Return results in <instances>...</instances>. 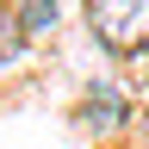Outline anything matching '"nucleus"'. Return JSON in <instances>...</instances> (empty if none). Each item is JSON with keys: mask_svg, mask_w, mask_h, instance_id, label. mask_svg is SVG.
Here are the masks:
<instances>
[{"mask_svg": "<svg viewBox=\"0 0 149 149\" xmlns=\"http://www.w3.org/2000/svg\"><path fill=\"white\" fill-rule=\"evenodd\" d=\"M87 19H93V37L118 56L149 44V0H87Z\"/></svg>", "mask_w": 149, "mask_h": 149, "instance_id": "f257e3e1", "label": "nucleus"}, {"mask_svg": "<svg viewBox=\"0 0 149 149\" xmlns=\"http://www.w3.org/2000/svg\"><path fill=\"white\" fill-rule=\"evenodd\" d=\"M81 118H87L93 130H112V124L124 118V100H118L112 87H106V93H87V112H81Z\"/></svg>", "mask_w": 149, "mask_h": 149, "instance_id": "f03ea898", "label": "nucleus"}, {"mask_svg": "<svg viewBox=\"0 0 149 149\" xmlns=\"http://www.w3.org/2000/svg\"><path fill=\"white\" fill-rule=\"evenodd\" d=\"M13 19H19V31H25V37H37V31L56 19V0H13Z\"/></svg>", "mask_w": 149, "mask_h": 149, "instance_id": "7ed1b4c3", "label": "nucleus"}, {"mask_svg": "<svg viewBox=\"0 0 149 149\" xmlns=\"http://www.w3.org/2000/svg\"><path fill=\"white\" fill-rule=\"evenodd\" d=\"M19 44H25L19 19H13V13H0V62H6V56H19Z\"/></svg>", "mask_w": 149, "mask_h": 149, "instance_id": "20e7f679", "label": "nucleus"}]
</instances>
